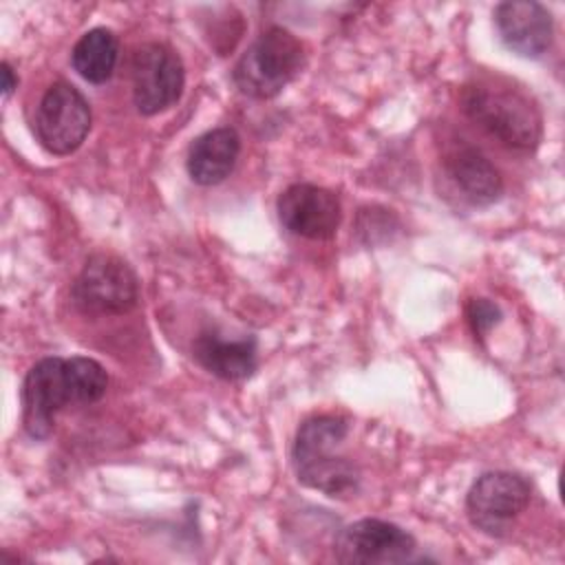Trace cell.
I'll use <instances>...</instances> for the list:
<instances>
[{"label": "cell", "mask_w": 565, "mask_h": 565, "mask_svg": "<svg viewBox=\"0 0 565 565\" xmlns=\"http://www.w3.org/2000/svg\"><path fill=\"white\" fill-rule=\"evenodd\" d=\"M108 375L93 358H44L35 362L22 384V422L33 439L53 430L55 415L68 404H93L104 397Z\"/></svg>", "instance_id": "obj_1"}, {"label": "cell", "mask_w": 565, "mask_h": 565, "mask_svg": "<svg viewBox=\"0 0 565 565\" xmlns=\"http://www.w3.org/2000/svg\"><path fill=\"white\" fill-rule=\"evenodd\" d=\"M347 419L338 415H316L298 428L291 457L300 483L333 499H344L358 492V466L344 455H338V446L347 437Z\"/></svg>", "instance_id": "obj_2"}, {"label": "cell", "mask_w": 565, "mask_h": 565, "mask_svg": "<svg viewBox=\"0 0 565 565\" xmlns=\"http://www.w3.org/2000/svg\"><path fill=\"white\" fill-rule=\"evenodd\" d=\"M463 113L483 130L516 150H532L541 139V115L519 90L492 82L468 84L461 93Z\"/></svg>", "instance_id": "obj_3"}, {"label": "cell", "mask_w": 565, "mask_h": 565, "mask_svg": "<svg viewBox=\"0 0 565 565\" xmlns=\"http://www.w3.org/2000/svg\"><path fill=\"white\" fill-rule=\"evenodd\" d=\"M305 66L302 42L282 26H269L234 66L238 90L254 99L276 97Z\"/></svg>", "instance_id": "obj_4"}, {"label": "cell", "mask_w": 565, "mask_h": 565, "mask_svg": "<svg viewBox=\"0 0 565 565\" xmlns=\"http://www.w3.org/2000/svg\"><path fill=\"white\" fill-rule=\"evenodd\" d=\"M73 302L90 316L128 313L139 300L135 271L113 254H93L71 287Z\"/></svg>", "instance_id": "obj_5"}, {"label": "cell", "mask_w": 565, "mask_h": 565, "mask_svg": "<svg viewBox=\"0 0 565 565\" xmlns=\"http://www.w3.org/2000/svg\"><path fill=\"white\" fill-rule=\"evenodd\" d=\"M90 130V106L68 82H55L40 99L35 135L53 154L75 152Z\"/></svg>", "instance_id": "obj_6"}, {"label": "cell", "mask_w": 565, "mask_h": 565, "mask_svg": "<svg viewBox=\"0 0 565 565\" xmlns=\"http://www.w3.org/2000/svg\"><path fill=\"white\" fill-rule=\"evenodd\" d=\"M530 497L532 488L521 475L494 470L472 483L466 497V510L475 527L490 536H501L510 521L527 508Z\"/></svg>", "instance_id": "obj_7"}, {"label": "cell", "mask_w": 565, "mask_h": 565, "mask_svg": "<svg viewBox=\"0 0 565 565\" xmlns=\"http://www.w3.org/2000/svg\"><path fill=\"white\" fill-rule=\"evenodd\" d=\"M415 539L395 523L360 519L347 525L335 541V558L347 565H397L413 561Z\"/></svg>", "instance_id": "obj_8"}, {"label": "cell", "mask_w": 565, "mask_h": 565, "mask_svg": "<svg viewBox=\"0 0 565 565\" xmlns=\"http://www.w3.org/2000/svg\"><path fill=\"white\" fill-rule=\"evenodd\" d=\"M183 64L166 44H143L132 57V99L141 115H157L179 102L183 93Z\"/></svg>", "instance_id": "obj_9"}, {"label": "cell", "mask_w": 565, "mask_h": 565, "mask_svg": "<svg viewBox=\"0 0 565 565\" xmlns=\"http://www.w3.org/2000/svg\"><path fill=\"white\" fill-rule=\"evenodd\" d=\"M278 218L296 236L324 241L338 232L342 207L331 190L294 183L278 196Z\"/></svg>", "instance_id": "obj_10"}, {"label": "cell", "mask_w": 565, "mask_h": 565, "mask_svg": "<svg viewBox=\"0 0 565 565\" xmlns=\"http://www.w3.org/2000/svg\"><path fill=\"white\" fill-rule=\"evenodd\" d=\"M494 22L505 46L523 57H539L552 44V15L539 2H501L494 9Z\"/></svg>", "instance_id": "obj_11"}, {"label": "cell", "mask_w": 565, "mask_h": 565, "mask_svg": "<svg viewBox=\"0 0 565 565\" xmlns=\"http://www.w3.org/2000/svg\"><path fill=\"white\" fill-rule=\"evenodd\" d=\"M192 353L205 371L230 382L249 377L258 364L254 338L227 340L221 333L203 331L192 342Z\"/></svg>", "instance_id": "obj_12"}, {"label": "cell", "mask_w": 565, "mask_h": 565, "mask_svg": "<svg viewBox=\"0 0 565 565\" xmlns=\"http://www.w3.org/2000/svg\"><path fill=\"white\" fill-rule=\"evenodd\" d=\"M241 152L234 128H214L201 135L188 154V174L199 185H216L230 177Z\"/></svg>", "instance_id": "obj_13"}, {"label": "cell", "mask_w": 565, "mask_h": 565, "mask_svg": "<svg viewBox=\"0 0 565 565\" xmlns=\"http://www.w3.org/2000/svg\"><path fill=\"white\" fill-rule=\"evenodd\" d=\"M446 170L461 192L477 205H488L499 199L503 181L499 170L477 148L459 143L446 154Z\"/></svg>", "instance_id": "obj_14"}, {"label": "cell", "mask_w": 565, "mask_h": 565, "mask_svg": "<svg viewBox=\"0 0 565 565\" xmlns=\"http://www.w3.org/2000/svg\"><path fill=\"white\" fill-rule=\"evenodd\" d=\"M119 57L117 35L108 29H90L73 46V68L90 84H104L110 79Z\"/></svg>", "instance_id": "obj_15"}, {"label": "cell", "mask_w": 565, "mask_h": 565, "mask_svg": "<svg viewBox=\"0 0 565 565\" xmlns=\"http://www.w3.org/2000/svg\"><path fill=\"white\" fill-rule=\"evenodd\" d=\"M466 316H468V322L475 331V335H486L494 324H499L501 320V309L490 302L488 298H472L466 307Z\"/></svg>", "instance_id": "obj_16"}, {"label": "cell", "mask_w": 565, "mask_h": 565, "mask_svg": "<svg viewBox=\"0 0 565 565\" xmlns=\"http://www.w3.org/2000/svg\"><path fill=\"white\" fill-rule=\"evenodd\" d=\"M0 68H2V95L9 97L13 93V88L18 86V77L13 75V68L7 62H2Z\"/></svg>", "instance_id": "obj_17"}]
</instances>
